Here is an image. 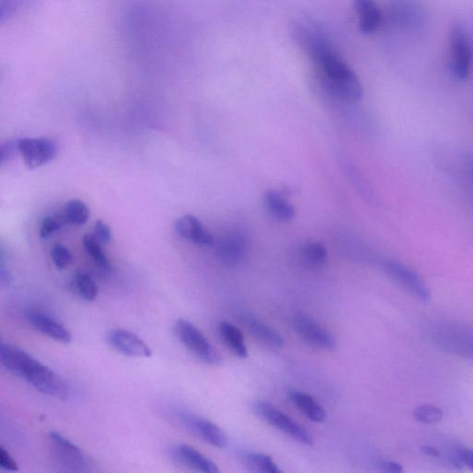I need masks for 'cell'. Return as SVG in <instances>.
I'll list each match as a JSON object with an SVG mask.
<instances>
[{
    "instance_id": "6da1fadb",
    "label": "cell",
    "mask_w": 473,
    "mask_h": 473,
    "mask_svg": "<svg viewBox=\"0 0 473 473\" xmlns=\"http://www.w3.org/2000/svg\"><path fill=\"white\" fill-rule=\"evenodd\" d=\"M291 31L294 39L313 62L323 83L331 93L347 100H359L362 97L359 78L316 25L306 22H294Z\"/></svg>"
},
{
    "instance_id": "7a4b0ae2",
    "label": "cell",
    "mask_w": 473,
    "mask_h": 473,
    "mask_svg": "<svg viewBox=\"0 0 473 473\" xmlns=\"http://www.w3.org/2000/svg\"><path fill=\"white\" fill-rule=\"evenodd\" d=\"M0 362L6 370L27 381L41 393L60 400L68 399L70 389L65 381L21 348L3 342L0 345Z\"/></svg>"
},
{
    "instance_id": "3957f363",
    "label": "cell",
    "mask_w": 473,
    "mask_h": 473,
    "mask_svg": "<svg viewBox=\"0 0 473 473\" xmlns=\"http://www.w3.org/2000/svg\"><path fill=\"white\" fill-rule=\"evenodd\" d=\"M430 337L444 351L473 360V330L458 325H435Z\"/></svg>"
},
{
    "instance_id": "277c9868",
    "label": "cell",
    "mask_w": 473,
    "mask_h": 473,
    "mask_svg": "<svg viewBox=\"0 0 473 473\" xmlns=\"http://www.w3.org/2000/svg\"><path fill=\"white\" fill-rule=\"evenodd\" d=\"M253 409L265 423L284 432L296 442L306 446L313 445V437L311 432L272 404L259 400L253 405Z\"/></svg>"
},
{
    "instance_id": "5b68a950",
    "label": "cell",
    "mask_w": 473,
    "mask_h": 473,
    "mask_svg": "<svg viewBox=\"0 0 473 473\" xmlns=\"http://www.w3.org/2000/svg\"><path fill=\"white\" fill-rule=\"evenodd\" d=\"M175 333L190 353L204 362L210 365H218L221 362L220 355L209 340L188 320L178 319L175 324Z\"/></svg>"
},
{
    "instance_id": "8992f818",
    "label": "cell",
    "mask_w": 473,
    "mask_h": 473,
    "mask_svg": "<svg viewBox=\"0 0 473 473\" xmlns=\"http://www.w3.org/2000/svg\"><path fill=\"white\" fill-rule=\"evenodd\" d=\"M52 454L57 463L71 472H87L90 460L75 444L57 432L48 435Z\"/></svg>"
},
{
    "instance_id": "52a82bcc",
    "label": "cell",
    "mask_w": 473,
    "mask_h": 473,
    "mask_svg": "<svg viewBox=\"0 0 473 473\" xmlns=\"http://www.w3.org/2000/svg\"><path fill=\"white\" fill-rule=\"evenodd\" d=\"M177 415L181 425L199 439L218 449H225L229 444L226 432L211 421L186 411H180Z\"/></svg>"
},
{
    "instance_id": "ba28073f",
    "label": "cell",
    "mask_w": 473,
    "mask_h": 473,
    "mask_svg": "<svg viewBox=\"0 0 473 473\" xmlns=\"http://www.w3.org/2000/svg\"><path fill=\"white\" fill-rule=\"evenodd\" d=\"M18 150L29 169H36L50 162L59 151L57 144L53 140L45 138L20 139Z\"/></svg>"
},
{
    "instance_id": "9c48e42d",
    "label": "cell",
    "mask_w": 473,
    "mask_h": 473,
    "mask_svg": "<svg viewBox=\"0 0 473 473\" xmlns=\"http://www.w3.org/2000/svg\"><path fill=\"white\" fill-rule=\"evenodd\" d=\"M383 268L389 276L420 301L425 302L430 301L431 293L428 287L422 276L411 268L397 261L386 262Z\"/></svg>"
},
{
    "instance_id": "30bf717a",
    "label": "cell",
    "mask_w": 473,
    "mask_h": 473,
    "mask_svg": "<svg viewBox=\"0 0 473 473\" xmlns=\"http://www.w3.org/2000/svg\"><path fill=\"white\" fill-rule=\"evenodd\" d=\"M293 328L305 342L323 350L334 351L337 340L330 331L305 314H297L293 319Z\"/></svg>"
},
{
    "instance_id": "8fae6325",
    "label": "cell",
    "mask_w": 473,
    "mask_h": 473,
    "mask_svg": "<svg viewBox=\"0 0 473 473\" xmlns=\"http://www.w3.org/2000/svg\"><path fill=\"white\" fill-rule=\"evenodd\" d=\"M450 47L453 59V72L460 80L469 76L472 62V52L468 36L463 27L456 25L450 33Z\"/></svg>"
},
{
    "instance_id": "7c38bea8",
    "label": "cell",
    "mask_w": 473,
    "mask_h": 473,
    "mask_svg": "<svg viewBox=\"0 0 473 473\" xmlns=\"http://www.w3.org/2000/svg\"><path fill=\"white\" fill-rule=\"evenodd\" d=\"M108 342L118 353L134 358L152 356L151 348L137 334L128 330H113L108 333Z\"/></svg>"
},
{
    "instance_id": "4fadbf2b",
    "label": "cell",
    "mask_w": 473,
    "mask_h": 473,
    "mask_svg": "<svg viewBox=\"0 0 473 473\" xmlns=\"http://www.w3.org/2000/svg\"><path fill=\"white\" fill-rule=\"evenodd\" d=\"M216 253L222 264L230 267H236L246 256V239L239 233H227L216 243Z\"/></svg>"
},
{
    "instance_id": "5bb4252c",
    "label": "cell",
    "mask_w": 473,
    "mask_h": 473,
    "mask_svg": "<svg viewBox=\"0 0 473 473\" xmlns=\"http://www.w3.org/2000/svg\"><path fill=\"white\" fill-rule=\"evenodd\" d=\"M236 318L255 339L273 348L283 347L285 340L278 331L261 321L250 311L239 310Z\"/></svg>"
},
{
    "instance_id": "9a60e30c",
    "label": "cell",
    "mask_w": 473,
    "mask_h": 473,
    "mask_svg": "<svg viewBox=\"0 0 473 473\" xmlns=\"http://www.w3.org/2000/svg\"><path fill=\"white\" fill-rule=\"evenodd\" d=\"M173 460L181 465L188 467L195 471L204 473H218L219 469L215 463L197 449L188 445H177L170 450Z\"/></svg>"
},
{
    "instance_id": "2e32d148",
    "label": "cell",
    "mask_w": 473,
    "mask_h": 473,
    "mask_svg": "<svg viewBox=\"0 0 473 473\" xmlns=\"http://www.w3.org/2000/svg\"><path fill=\"white\" fill-rule=\"evenodd\" d=\"M27 318L31 325L37 331L45 334L49 339L56 340L60 343H70L72 339L71 332L59 324L56 320L51 318L41 311H31L27 314Z\"/></svg>"
},
{
    "instance_id": "e0dca14e",
    "label": "cell",
    "mask_w": 473,
    "mask_h": 473,
    "mask_svg": "<svg viewBox=\"0 0 473 473\" xmlns=\"http://www.w3.org/2000/svg\"><path fill=\"white\" fill-rule=\"evenodd\" d=\"M176 232L181 238L188 239L193 243L210 246L213 244V238L203 224L195 216L186 215L178 218L175 223Z\"/></svg>"
},
{
    "instance_id": "ac0fdd59",
    "label": "cell",
    "mask_w": 473,
    "mask_h": 473,
    "mask_svg": "<svg viewBox=\"0 0 473 473\" xmlns=\"http://www.w3.org/2000/svg\"><path fill=\"white\" fill-rule=\"evenodd\" d=\"M353 7L359 16L360 31L366 34L374 33L382 22V14L374 0H353Z\"/></svg>"
},
{
    "instance_id": "d6986e66",
    "label": "cell",
    "mask_w": 473,
    "mask_h": 473,
    "mask_svg": "<svg viewBox=\"0 0 473 473\" xmlns=\"http://www.w3.org/2000/svg\"><path fill=\"white\" fill-rule=\"evenodd\" d=\"M288 399L311 422L323 423L327 419L325 409L310 395L302 391L291 390L288 392Z\"/></svg>"
},
{
    "instance_id": "ffe728a7",
    "label": "cell",
    "mask_w": 473,
    "mask_h": 473,
    "mask_svg": "<svg viewBox=\"0 0 473 473\" xmlns=\"http://www.w3.org/2000/svg\"><path fill=\"white\" fill-rule=\"evenodd\" d=\"M218 334L222 341L234 353L236 357L244 359L248 356L247 346L241 331L230 322H220L218 325Z\"/></svg>"
},
{
    "instance_id": "44dd1931",
    "label": "cell",
    "mask_w": 473,
    "mask_h": 473,
    "mask_svg": "<svg viewBox=\"0 0 473 473\" xmlns=\"http://www.w3.org/2000/svg\"><path fill=\"white\" fill-rule=\"evenodd\" d=\"M264 204L271 215L278 220H291L295 216L294 207L278 190H268L264 195Z\"/></svg>"
},
{
    "instance_id": "7402d4cb",
    "label": "cell",
    "mask_w": 473,
    "mask_h": 473,
    "mask_svg": "<svg viewBox=\"0 0 473 473\" xmlns=\"http://www.w3.org/2000/svg\"><path fill=\"white\" fill-rule=\"evenodd\" d=\"M99 239L94 235H85L83 238V243L85 246L86 252L93 259L95 265L99 269L101 274L104 276L108 275L111 271V264L105 253H104L102 248L99 243Z\"/></svg>"
},
{
    "instance_id": "603a6c76",
    "label": "cell",
    "mask_w": 473,
    "mask_h": 473,
    "mask_svg": "<svg viewBox=\"0 0 473 473\" xmlns=\"http://www.w3.org/2000/svg\"><path fill=\"white\" fill-rule=\"evenodd\" d=\"M245 464L255 472L264 473H281L278 464L269 456L262 453H250L244 457Z\"/></svg>"
},
{
    "instance_id": "cb8c5ba5",
    "label": "cell",
    "mask_w": 473,
    "mask_h": 473,
    "mask_svg": "<svg viewBox=\"0 0 473 473\" xmlns=\"http://www.w3.org/2000/svg\"><path fill=\"white\" fill-rule=\"evenodd\" d=\"M62 216L66 223L83 225L87 222L90 212L83 202L71 200L66 204Z\"/></svg>"
},
{
    "instance_id": "d4e9b609",
    "label": "cell",
    "mask_w": 473,
    "mask_h": 473,
    "mask_svg": "<svg viewBox=\"0 0 473 473\" xmlns=\"http://www.w3.org/2000/svg\"><path fill=\"white\" fill-rule=\"evenodd\" d=\"M302 258L305 262L313 267H321L327 262V252L318 242H309L302 247Z\"/></svg>"
},
{
    "instance_id": "484cf974",
    "label": "cell",
    "mask_w": 473,
    "mask_h": 473,
    "mask_svg": "<svg viewBox=\"0 0 473 473\" xmlns=\"http://www.w3.org/2000/svg\"><path fill=\"white\" fill-rule=\"evenodd\" d=\"M74 285L79 295L87 302H93L98 295V287L90 276L78 273L74 278Z\"/></svg>"
},
{
    "instance_id": "4316f807",
    "label": "cell",
    "mask_w": 473,
    "mask_h": 473,
    "mask_svg": "<svg viewBox=\"0 0 473 473\" xmlns=\"http://www.w3.org/2000/svg\"><path fill=\"white\" fill-rule=\"evenodd\" d=\"M414 416L418 422L432 425L442 420L443 411L437 407L427 404L417 407L414 411Z\"/></svg>"
},
{
    "instance_id": "83f0119b",
    "label": "cell",
    "mask_w": 473,
    "mask_h": 473,
    "mask_svg": "<svg viewBox=\"0 0 473 473\" xmlns=\"http://www.w3.org/2000/svg\"><path fill=\"white\" fill-rule=\"evenodd\" d=\"M51 258L54 264L59 269H64L72 262V255L70 250L62 244L55 245L53 249L51 250Z\"/></svg>"
},
{
    "instance_id": "f1b7e54d",
    "label": "cell",
    "mask_w": 473,
    "mask_h": 473,
    "mask_svg": "<svg viewBox=\"0 0 473 473\" xmlns=\"http://www.w3.org/2000/svg\"><path fill=\"white\" fill-rule=\"evenodd\" d=\"M449 460L456 466H465L473 472V450L456 449L451 452Z\"/></svg>"
},
{
    "instance_id": "f546056e",
    "label": "cell",
    "mask_w": 473,
    "mask_h": 473,
    "mask_svg": "<svg viewBox=\"0 0 473 473\" xmlns=\"http://www.w3.org/2000/svg\"><path fill=\"white\" fill-rule=\"evenodd\" d=\"M66 221L63 216L60 218H53V216H48L42 221L41 227H40V236L42 239H47L49 236L53 234L57 230H59L65 224Z\"/></svg>"
},
{
    "instance_id": "4dcf8cb0",
    "label": "cell",
    "mask_w": 473,
    "mask_h": 473,
    "mask_svg": "<svg viewBox=\"0 0 473 473\" xmlns=\"http://www.w3.org/2000/svg\"><path fill=\"white\" fill-rule=\"evenodd\" d=\"M94 236L103 243H109L112 241L111 227L102 220L97 221L94 225Z\"/></svg>"
},
{
    "instance_id": "1f68e13d",
    "label": "cell",
    "mask_w": 473,
    "mask_h": 473,
    "mask_svg": "<svg viewBox=\"0 0 473 473\" xmlns=\"http://www.w3.org/2000/svg\"><path fill=\"white\" fill-rule=\"evenodd\" d=\"M0 467L8 472L19 471L18 464H17L15 460L11 457L10 452H8L7 449L3 448V446L0 448Z\"/></svg>"
},
{
    "instance_id": "d6a6232c",
    "label": "cell",
    "mask_w": 473,
    "mask_h": 473,
    "mask_svg": "<svg viewBox=\"0 0 473 473\" xmlns=\"http://www.w3.org/2000/svg\"><path fill=\"white\" fill-rule=\"evenodd\" d=\"M16 153H19L18 140L10 141V142L2 144L1 157H0V161H1V166H4L5 163H7L8 160H11V158L13 157V155H15Z\"/></svg>"
},
{
    "instance_id": "836d02e7",
    "label": "cell",
    "mask_w": 473,
    "mask_h": 473,
    "mask_svg": "<svg viewBox=\"0 0 473 473\" xmlns=\"http://www.w3.org/2000/svg\"><path fill=\"white\" fill-rule=\"evenodd\" d=\"M379 469L383 472L400 473L403 472L402 466L395 461L385 460L379 464Z\"/></svg>"
},
{
    "instance_id": "e575fe53",
    "label": "cell",
    "mask_w": 473,
    "mask_h": 473,
    "mask_svg": "<svg viewBox=\"0 0 473 473\" xmlns=\"http://www.w3.org/2000/svg\"><path fill=\"white\" fill-rule=\"evenodd\" d=\"M423 452L429 457L439 458L441 457L440 451L435 446H425L422 448Z\"/></svg>"
},
{
    "instance_id": "d590c367",
    "label": "cell",
    "mask_w": 473,
    "mask_h": 473,
    "mask_svg": "<svg viewBox=\"0 0 473 473\" xmlns=\"http://www.w3.org/2000/svg\"><path fill=\"white\" fill-rule=\"evenodd\" d=\"M470 167L473 170V160L470 162Z\"/></svg>"
}]
</instances>
